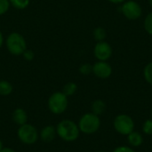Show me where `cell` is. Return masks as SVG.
<instances>
[{"label":"cell","mask_w":152,"mask_h":152,"mask_svg":"<svg viewBox=\"0 0 152 152\" xmlns=\"http://www.w3.org/2000/svg\"><path fill=\"white\" fill-rule=\"evenodd\" d=\"M12 85L6 80H0V95L8 96L12 93Z\"/></svg>","instance_id":"cell-14"},{"label":"cell","mask_w":152,"mask_h":152,"mask_svg":"<svg viewBox=\"0 0 152 152\" xmlns=\"http://www.w3.org/2000/svg\"><path fill=\"white\" fill-rule=\"evenodd\" d=\"M77 125L81 133L85 134H93L99 130L101 126V119L99 116L93 112L86 113L80 118Z\"/></svg>","instance_id":"cell-2"},{"label":"cell","mask_w":152,"mask_h":152,"mask_svg":"<svg viewBox=\"0 0 152 152\" xmlns=\"http://www.w3.org/2000/svg\"><path fill=\"white\" fill-rule=\"evenodd\" d=\"M56 132L61 140L68 142L77 140L80 134L78 125L70 119L61 120L56 126Z\"/></svg>","instance_id":"cell-1"},{"label":"cell","mask_w":152,"mask_h":152,"mask_svg":"<svg viewBox=\"0 0 152 152\" xmlns=\"http://www.w3.org/2000/svg\"><path fill=\"white\" fill-rule=\"evenodd\" d=\"M6 47L13 55H20L27 49L26 40L18 32L11 33L6 39Z\"/></svg>","instance_id":"cell-4"},{"label":"cell","mask_w":152,"mask_h":152,"mask_svg":"<svg viewBox=\"0 0 152 152\" xmlns=\"http://www.w3.org/2000/svg\"><path fill=\"white\" fill-rule=\"evenodd\" d=\"M143 77L146 82L152 86V61L149 62L143 69Z\"/></svg>","instance_id":"cell-18"},{"label":"cell","mask_w":152,"mask_h":152,"mask_svg":"<svg viewBox=\"0 0 152 152\" xmlns=\"http://www.w3.org/2000/svg\"><path fill=\"white\" fill-rule=\"evenodd\" d=\"M0 152H16L14 150L11 149V148H4Z\"/></svg>","instance_id":"cell-26"},{"label":"cell","mask_w":152,"mask_h":152,"mask_svg":"<svg viewBox=\"0 0 152 152\" xmlns=\"http://www.w3.org/2000/svg\"><path fill=\"white\" fill-rule=\"evenodd\" d=\"M93 73L101 79H106L111 76L112 67L107 61H98L93 65Z\"/></svg>","instance_id":"cell-9"},{"label":"cell","mask_w":152,"mask_h":152,"mask_svg":"<svg viewBox=\"0 0 152 152\" xmlns=\"http://www.w3.org/2000/svg\"><path fill=\"white\" fill-rule=\"evenodd\" d=\"M93 35H94V39L97 42H100V41H104V39L106 38L107 33H106V30L103 28L97 27V28H94V30L93 32Z\"/></svg>","instance_id":"cell-16"},{"label":"cell","mask_w":152,"mask_h":152,"mask_svg":"<svg viewBox=\"0 0 152 152\" xmlns=\"http://www.w3.org/2000/svg\"><path fill=\"white\" fill-rule=\"evenodd\" d=\"M112 152H135V151L129 146H118Z\"/></svg>","instance_id":"cell-24"},{"label":"cell","mask_w":152,"mask_h":152,"mask_svg":"<svg viewBox=\"0 0 152 152\" xmlns=\"http://www.w3.org/2000/svg\"><path fill=\"white\" fill-rule=\"evenodd\" d=\"M127 141L131 147H140L143 142V137L139 132L133 131L127 135Z\"/></svg>","instance_id":"cell-12"},{"label":"cell","mask_w":152,"mask_h":152,"mask_svg":"<svg viewBox=\"0 0 152 152\" xmlns=\"http://www.w3.org/2000/svg\"><path fill=\"white\" fill-rule=\"evenodd\" d=\"M96 152H106V151H96Z\"/></svg>","instance_id":"cell-30"},{"label":"cell","mask_w":152,"mask_h":152,"mask_svg":"<svg viewBox=\"0 0 152 152\" xmlns=\"http://www.w3.org/2000/svg\"><path fill=\"white\" fill-rule=\"evenodd\" d=\"M143 26H144L146 32L152 36V12L146 16Z\"/></svg>","instance_id":"cell-19"},{"label":"cell","mask_w":152,"mask_h":152,"mask_svg":"<svg viewBox=\"0 0 152 152\" xmlns=\"http://www.w3.org/2000/svg\"><path fill=\"white\" fill-rule=\"evenodd\" d=\"M94 54L98 61H107L112 55V47L106 41L97 42L94 48Z\"/></svg>","instance_id":"cell-8"},{"label":"cell","mask_w":152,"mask_h":152,"mask_svg":"<svg viewBox=\"0 0 152 152\" xmlns=\"http://www.w3.org/2000/svg\"><path fill=\"white\" fill-rule=\"evenodd\" d=\"M121 11L124 16L130 20H135L139 19L142 14V6L140 5L139 3L134 0H129L125 2L121 6Z\"/></svg>","instance_id":"cell-7"},{"label":"cell","mask_w":152,"mask_h":152,"mask_svg":"<svg viewBox=\"0 0 152 152\" xmlns=\"http://www.w3.org/2000/svg\"><path fill=\"white\" fill-rule=\"evenodd\" d=\"M12 118L13 122H14L16 125H18L19 126H22V125H24V124H26L27 121H28V114H27V112H26L23 109H21V108H17V109H15V110H13V112H12Z\"/></svg>","instance_id":"cell-11"},{"label":"cell","mask_w":152,"mask_h":152,"mask_svg":"<svg viewBox=\"0 0 152 152\" xmlns=\"http://www.w3.org/2000/svg\"><path fill=\"white\" fill-rule=\"evenodd\" d=\"M3 149H4V147H3V142H2V141L0 140V151H1Z\"/></svg>","instance_id":"cell-28"},{"label":"cell","mask_w":152,"mask_h":152,"mask_svg":"<svg viewBox=\"0 0 152 152\" xmlns=\"http://www.w3.org/2000/svg\"><path fill=\"white\" fill-rule=\"evenodd\" d=\"M151 118H152V110H151Z\"/></svg>","instance_id":"cell-31"},{"label":"cell","mask_w":152,"mask_h":152,"mask_svg":"<svg viewBox=\"0 0 152 152\" xmlns=\"http://www.w3.org/2000/svg\"><path fill=\"white\" fill-rule=\"evenodd\" d=\"M142 132L147 135H152V119H147L143 123Z\"/></svg>","instance_id":"cell-21"},{"label":"cell","mask_w":152,"mask_h":152,"mask_svg":"<svg viewBox=\"0 0 152 152\" xmlns=\"http://www.w3.org/2000/svg\"><path fill=\"white\" fill-rule=\"evenodd\" d=\"M9 1L11 5H12L14 8L19 10L26 9L30 2V0H9Z\"/></svg>","instance_id":"cell-17"},{"label":"cell","mask_w":152,"mask_h":152,"mask_svg":"<svg viewBox=\"0 0 152 152\" xmlns=\"http://www.w3.org/2000/svg\"><path fill=\"white\" fill-rule=\"evenodd\" d=\"M10 1L9 0H0V15L4 14L10 8Z\"/></svg>","instance_id":"cell-22"},{"label":"cell","mask_w":152,"mask_h":152,"mask_svg":"<svg viewBox=\"0 0 152 152\" xmlns=\"http://www.w3.org/2000/svg\"><path fill=\"white\" fill-rule=\"evenodd\" d=\"M77 90V86L76 83L74 82H68L67 84L64 85L63 88H62V93L67 96H72L73 94H75V93Z\"/></svg>","instance_id":"cell-15"},{"label":"cell","mask_w":152,"mask_h":152,"mask_svg":"<svg viewBox=\"0 0 152 152\" xmlns=\"http://www.w3.org/2000/svg\"><path fill=\"white\" fill-rule=\"evenodd\" d=\"M57 135L56 127L53 126H46L44 128L41 129L39 132V137L40 139L45 142H53Z\"/></svg>","instance_id":"cell-10"},{"label":"cell","mask_w":152,"mask_h":152,"mask_svg":"<svg viewBox=\"0 0 152 152\" xmlns=\"http://www.w3.org/2000/svg\"><path fill=\"white\" fill-rule=\"evenodd\" d=\"M3 43H4V36H3V33L0 31V48L3 45Z\"/></svg>","instance_id":"cell-27"},{"label":"cell","mask_w":152,"mask_h":152,"mask_svg":"<svg viewBox=\"0 0 152 152\" xmlns=\"http://www.w3.org/2000/svg\"><path fill=\"white\" fill-rule=\"evenodd\" d=\"M68 97L62 92H55L48 99V109L55 115L64 113L68 108Z\"/></svg>","instance_id":"cell-3"},{"label":"cell","mask_w":152,"mask_h":152,"mask_svg":"<svg viewBox=\"0 0 152 152\" xmlns=\"http://www.w3.org/2000/svg\"><path fill=\"white\" fill-rule=\"evenodd\" d=\"M113 126L116 132L122 135H128L130 133L134 131V121L126 114L118 115L114 118Z\"/></svg>","instance_id":"cell-6"},{"label":"cell","mask_w":152,"mask_h":152,"mask_svg":"<svg viewBox=\"0 0 152 152\" xmlns=\"http://www.w3.org/2000/svg\"><path fill=\"white\" fill-rule=\"evenodd\" d=\"M91 109H92V112L94 114L100 116L102 113H104V111L106 110V103L102 100H95L94 102H93Z\"/></svg>","instance_id":"cell-13"},{"label":"cell","mask_w":152,"mask_h":152,"mask_svg":"<svg viewBox=\"0 0 152 152\" xmlns=\"http://www.w3.org/2000/svg\"><path fill=\"white\" fill-rule=\"evenodd\" d=\"M79 72L82 75L87 76L93 72V66L89 63H84L79 67Z\"/></svg>","instance_id":"cell-20"},{"label":"cell","mask_w":152,"mask_h":152,"mask_svg":"<svg viewBox=\"0 0 152 152\" xmlns=\"http://www.w3.org/2000/svg\"><path fill=\"white\" fill-rule=\"evenodd\" d=\"M17 136L22 143L31 145L37 142V141L38 140L39 133L33 125L26 123L19 126L17 131Z\"/></svg>","instance_id":"cell-5"},{"label":"cell","mask_w":152,"mask_h":152,"mask_svg":"<svg viewBox=\"0 0 152 152\" xmlns=\"http://www.w3.org/2000/svg\"><path fill=\"white\" fill-rule=\"evenodd\" d=\"M149 4H150V5L152 7V0H149Z\"/></svg>","instance_id":"cell-29"},{"label":"cell","mask_w":152,"mask_h":152,"mask_svg":"<svg viewBox=\"0 0 152 152\" xmlns=\"http://www.w3.org/2000/svg\"><path fill=\"white\" fill-rule=\"evenodd\" d=\"M22 55H23V58H24L26 61H32V60L34 59V57H35V53H34L32 50H30V49H26V50L24 51V53H22Z\"/></svg>","instance_id":"cell-23"},{"label":"cell","mask_w":152,"mask_h":152,"mask_svg":"<svg viewBox=\"0 0 152 152\" xmlns=\"http://www.w3.org/2000/svg\"><path fill=\"white\" fill-rule=\"evenodd\" d=\"M108 1L110 2V3H112V4H121V3H124L125 2V0H108Z\"/></svg>","instance_id":"cell-25"}]
</instances>
